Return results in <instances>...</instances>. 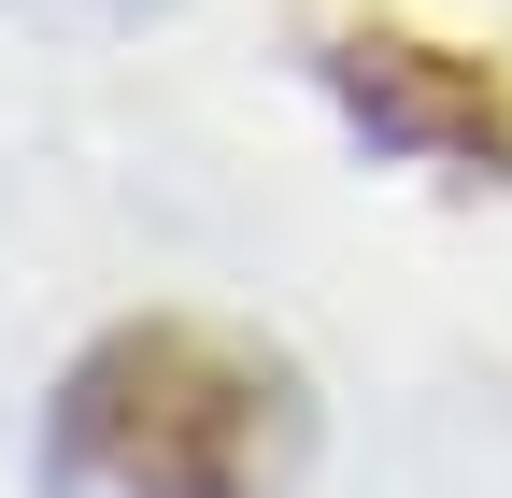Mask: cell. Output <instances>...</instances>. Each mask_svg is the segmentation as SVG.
<instances>
[{"label": "cell", "instance_id": "cell-1", "mask_svg": "<svg viewBox=\"0 0 512 498\" xmlns=\"http://www.w3.org/2000/svg\"><path fill=\"white\" fill-rule=\"evenodd\" d=\"M285 470H299L285 356L185 314L86 342L43 413V498H285Z\"/></svg>", "mask_w": 512, "mask_h": 498}, {"label": "cell", "instance_id": "cell-2", "mask_svg": "<svg viewBox=\"0 0 512 498\" xmlns=\"http://www.w3.org/2000/svg\"><path fill=\"white\" fill-rule=\"evenodd\" d=\"M328 86L356 100V129H370L384 157H427V171H512V86L484 72L470 43L356 29V43H328Z\"/></svg>", "mask_w": 512, "mask_h": 498}]
</instances>
